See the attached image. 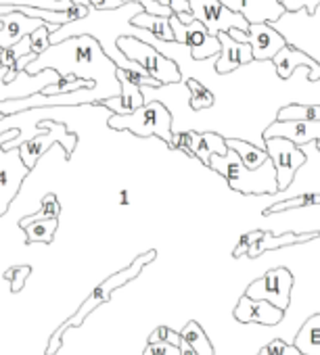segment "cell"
I'll list each match as a JSON object with an SVG mask.
<instances>
[{
    "mask_svg": "<svg viewBox=\"0 0 320 355\" xmlns=\"http://www.w3.org/2000/svg\"><path fill=\"white\" fill-rule=\"evenodd\" d=\"M142 355H180V347L170 343H149Z\"/></svg>",
    "mask_w": 320,
    "mask_h": 355,
    "instance_id": "39",
    "label": "cell"
},
{
    "mask_svg": "<svg viewBox=\"0 0 320 355\" xmlns=\"http://www.w3.org/2000/svg\"><path fill=\"white\" fill-rule=\"evenodd\" d=\"M305 205H320V193L299 195V197H293V199L274 203L268 209H264V216H272V214H278V211H285V209H297V207H305Z\"/></svg>",
    "mask_w": 320,
    "mask_h": 355,
    "instance_id": "31",
    "label": "cell"
},
{
    "mask_svg": "<svg viewBox=\"0 0 320 355\" xmlns=\"http://www.w3.org/2000/svg\"><path fill=\"white\" fill-rule=\"evenodd\" d=\"M314 142H316V148H318V153H320V138H316Z\"/></svg>",
    "mask_w": 320,
    "mask_h": 355,
    "instance_id": "46",
    "label": "cell"
},
{
    "mask_svg": "<svg viewBox=\"0 0 320 355\" xmlns=\"http://www.w3.org/2000/svg\"><path fill=\"white\" fill-rule=\"evenodd\" d=\"M293 347L301 355H320V313L310 315L299 328Z\"/></svg>",
    "mask_w": 320,
    "mask_h": 355,
    "instance_id": "22",
    "label": "cell"
},
{
    "mask_svg": "<svg viewBox=\"0 0 320 355\" xmlns=\"http://www.w3.org/2000/svg\"><path fill=\"white\" fill-rule=\"evenodd\" d=\"M59 214H61V203H59V199H57V195H55V193H49V195L42 199L40 209H38L36 214H32V216H28V218L19 220V228H22V226H26V224H30V222H36V220L59 218Z\"/></svg>",
    "mask_w": 320,
    "mask_h": 355,
    "instance_id": "30",
    "label": "cell"
},
{
    "mask_svg": "<svg viewBox=\"0 0 320 355\" xmlns=\"http://www.w3.org/2000/svg\"><path fill=\"white\" fill-rule=\"evenodd\" d=\"M262 236V230H253V232H247V234H243L241 236V241H239V245L235 247V251H233V257L235 259H239L241 255H245L247 253V249L251 247V243L255 241V239H260Z\"/></svg>",
    "mask_w": 320,
    "mask_h": 355,
    "instance_id": "40",
    "label": "cell"
},
{
    "mask_svg": "<svg viewBox=\"0 0 320 355\" xmlns=\"http://www.w3.org/2000/svg\"><path fill=\"white\" fill-rule=\"evenodd\" d=\"M189 5H191L193 17L199 19L208 28L210 36H218L220 32H228L233 28L247 32L249 28V24L245 21L241 13L230 11L220 0H189Z\"/></svg>",
    "mask_w": 320,
    "mask_h": 355,
    "instance_id": "11",
    "label": "cell"
},
{
    "mask_svg": "<svg viewBox=\"0 0 320 355\" xmlns=\"http://www.w3.org/2000/svg\"><path fill=\"white\" fill-rule=\"evenodd\" d=\"M187 88L191 94V109L193 111H203L214 107V94L212 90H208V86H203L199 80H187Z\"/></svg>",
    "mask_w": 320,
    "mask_h": 355,
    "instance_id": "29",
    "label": "cell"
},
{
    "mask_svg": "<svg viewBox=\"0 0 320 355\" xmlns=\"http://www.w3.org/2000/svg\"><path fill=\"white\" fill-rule=\"evenodd\" d=\"M285 311L264 299H251L243 295L235 307V318L241 324H260V326H276L283 320Z\"/></svg>",
    "mask_w": 320,
    "mask_h": 355,
    "instance_id": "13",
    "label": "cell"
},
{
    "mask_svg": "<svg viewBox=\"0 0 320 355\" xmlns=\"http://www.w3.org/2000/svg\"><path fill=\"white\" fill-rule=\"evenodd\" d=\"M239 13L247 24H274L287 11L280 5V0H241Z\"/></svg>",
    "mask_w": 320,
    "mask_h": 355,
    "instance_id": "19",
    "label": "cell"
},
{
    "mask_svg": "<svg viewBox=\"0 0 320 355\" xmlns=\"http://www.w3.org/2000/svg\"><path fill=\"white\" fill-rule=\"evenodd\" d=\"M270 136L287 138L297 146H305L308 142H314L316 138H320V121H305V119L278 121L276 119L264 130L262 138H270Z\"/></svg>",
    "mask_w": 320,
    "mask_h": 355,
    "instance_id": "14",
    "label": "cell"
},
{
    "mask_svg": "<svg viewBox=\"0 0 320 355\" xmlns=\"http://www.w3.org/2000/svg\"><path fill=\"white\" fill-rule=\"evenodd\" d=\"M42 69H57L61 76L71 73L94 82L101 101L119 94V80L115 76L117 65L103 53L101 44L86 34L51 44L42 55L30 61L24 71L36 76Z\"/></svg>",
    "mask_w": 320,
    "mask_h": 355,
    "instance_id": "1",
    "label": "cell"
},
{
    "mask_svg": "<svg viewBox=\"0 0 320 355\" xmlns=\"http://www.w3.org/2000/svg\"><path fill=\"white\" fill-rule=\"evenodd\" d=\"M183 340L197 353V355H214V345L210 343L205 330L197 324V322H189L183 332H180Z\"/></svg>",
    "mask_w": 320,
    "mask_h": 355,
    "instance_id": "25",
    "label": "cell"
},
{
    "mask_svg": "<svg viewBox=\"0 0 320 355\" xmlns=\"http://www.w3.org/2000/svg\"><path fill=\"white\" fill-rule=\"evenodd\" d=\"M199 142H201V134L199 132H193V130H189V132H176V134H172V140L168 142V148L183 150L185 155H189V157L195 159L197 148H199Z\"/></svg>",
    "mask_w": 320,
    "mask_h": 355,
    "instance_id": "28",
    "label": "cell"
},
{
    "mask_svg": "<svg viewBox=\"0 0 320 355\" xmlns=\"http://www.w3.org/2000/svg\"><path fill=\"white\" fill-rule=\"evenodd\" d=\"M291 288H293V274L287 268L268 270L262 278L253 280L245 295L251 299H264L278 309L287 311L291 305Z\"/></svg>",
    "mask_w": 320,
    "mask_h": 355,
    "instance_id": "10",
    "label": "cell"
},
{
    "mask_svg": "<svg viewBox=\"0 0 320 355\" xmlns=\"http://www.w3.org/2000/svg\"><path fill=\"white\" fill-rule=\"evenodd\" d=\"M159 5H166V7H170V0H157Z\"/></svg>",
    "mask_w": 320,
    "mask_h": 355,
    "instance_id": "45",
    "label": "cell"
},
{
    "mask_svg": "<svg viewBox=\"0 0 320 355\" xmlns=\"http://www.w3.org/2000/svg\"><path fill=\"white\" fill-rule=\"evenodd\" d=\"M320 232H305V234H280V236H274L272 232H266L262 230V236L255 239L251 243V247L247 249V257L255 259L260 257L262 253L270 251V249H280V247H287V245H301V243H308V241H314L318 239Z\"/></svg>",
    "mask_w": 320,
    "mask_h": 355,
    "instance_id": "20",
    "label": "cell"
},
{
    "mask_svg": "<svg viewBox=\"0 0 320 355\" xmlns=\"http://www.w3.org/2000/svg\"><path fill=\"white\" fill-rule=\"evenodd\" d=\"M119 205H130V193L119 191Z\"/></svg>",
    "mask_w": 320,
    "mask_h": 355,
    "instance_id": "43",
    "label": "cell"
},
{
    "mask_svg": "<svg viewBox=\"0 0 320 355\" xmlns=\"http://www.w3.org/2000/svg\"><path fill=\"white\" fill-rule=\"evenodd\" d=\"M210 167L214 171H218L220 175L226 178V182L233 191L241 193V195H276L278 187H276V171L272 161L268 159L264 165H260L258 169H247L237 150H233L228 146L226 155H212L210 157Z\"/></svg>",
    "mask_w": 320,
    "mask_h": 355,
    "instance_id": "2",
    "label": "cell"
},
{
    "mask_svg": "<svg viewBox=\"0 0 320 355\" xmlns=\"http://www.w3.org/2000/svg\"><path fill=\"white\" fill-rule=\"evenodd\" d=\"M220 3H222L224 7H228L230 11H237V13H239V9H241V0H220Z\"/></svg>",
    "mask_w": 320,
    "mask_h": 355,
    "instance_id": "42",
    "label": "cell"
},
{
    "mask_svg": "<svg viewBox=\"0 0 320 355\" xmlns=\"http://www.w3.org/2000/svg\"><path fill=\"white\" fill-rule=\"evenodd\" d=\"M149 343H170V345L180 347L183 336H180V332H174V330L168 328V326H159V328H155V330L151 332Z\"/></svg>",
    "mask_w": 320,
    "mask_h": 355,
    "instance_id": "35",
    "label": "cell"
},
{
    "mask_svg": "<svg viewBox=\"0 0 320 355\" xmlns=\"http://www.w3.org/2000/svg\"><path fill=\"white\" fill-rule=\"evenodd\" d=\"M180 355H197V353H195V351H193V349L183 340V343H180Z\"/></svg>",
    "mask_w": 320,
    "mask_h": 355,
    "instance_id": "44",
    "label": "cell"
},
{
    "mask_svg": "<svg viewBox=\"0 0 320 355\" xmlns=\"http://www.w3.org/2000/svg\"><path fill=\"white\" fill-rule=\"evenodd\" d=\"M280 5L285 7L287 13L308 11L310 15H314L316 9L320 7V0H280Z\"/></svg>",
    "mask_w": 320,
    "mask_h": 355,
    "instance_id": "36",
    "label": "cell"
},
{
    "mask_svg": "<svg viewBox=\"0 0 320 355\" xmlns=\"http://www.w3.org/2000/svg\"><path fill=\"white\" fill-rule=\"evenodd\" d=\"M124 3H138L142 7V11L151 13V15H164V17L172 15V9L166 5H159L157 0H124Z\"/></svg>",
    "mask_w": 320,
    "mask_h": 355,
    "instance_id": "38",
    "label": "cell"
},
{
    "mask_svg": "<svg viewBox=\"0 0 320 355\" xmlns=\"http://www.w3.org/2000/svg\"><path fill=\"white\" fill-rule=\"evenodd\" d=\"M26 232V243L34 245V243H44L51 245L55 241V232L59 228V218H49V220H36L30 222L26 226H22Z\"/></svg>",
    "mask_w": 320,
    "mask_h": 355,
    "instance_id": "24",
    "label": "cell"
},
{
    "mask_svg": "<svg viewBox=\"0 0 320 355\" xmlns=\"http://www.w3.org/2000/svg\"><path fill=\"white\" fill-rule=\"evenodd\" d=\"M272 63H274L276 76H278L280 80H289L291 73H293L297 67H310V71H308L310 82H318V80H320V63L314 61L308 53H301V51L295 49V46L285 44V46L272 57Z\"/></svg>",
    "mask_w": 320,
    "mask_h": 355,
    "instance_id": "16",
    "label": "cell"
},
{
    "mask_svg": "<svg viewBox=\"0 0 320 355\" xmlns=\"http://www.w3.org/2000/svg\"><path fill=\"white\" fill-rule=\"evenodd\" d=\"M117 49L124 53L126 59L138 63L151 78H155L162 86H172L183 82L180 67L174 59L166 57L162 51H157L151 42L134 38V36H119L115 40Z\"/></svg>",
    "mask_w": 320,
    "mask_h": 355,
    "instance_id": "5",
    "label": "cell"
},
{
    "mask_svg": "<svg viewBox=\"0 0 320 355\" xmlns=\"http://www.w3.org/2000/svg\"><path fill=\"white\" fill-rule=\"evenodd\" d=\"M247 42L251 46L253 61H272V57L287 44L285 36L272 24H249Z\"/></svg>",
    "mask_w": 320,
    "mask_h": 355,
    "instance_id": "12",
    "label": "cell"
},
{
    "mask_svg": "<svg viewBox=\"0 0 320 355\" xmlns=\"http://www.w3.org/2000/svg\"><path fill=\"white\" fill-rule=\"evenodd\" d=\"M40 125L47 128V130H42V132H40L38 136H34V138L24 140V142L17 146L19 157H22V161L26 163V167H28V169H34L36 163H38V159H40L55 142H59V144L63 146L65 159L71 161L74 148H76V144H78V136H76L74 132H69L65 123H57V121H53V119H44Z\"/></svg>",
    "mask_w": 320,
    "mask_h": 355,
    "instance_id": "6",
    "label": "cell"
},
{
    "mask_svg": "<svg viewBox=\"0 0 320 355\" xmlns=\"http://www.w3.org/2000/svg\"><path fill=\"white\" fill-rule=\"evenodd\" d=\"M226 146H230L233 150H237L241 163L247 169H258L260 165H264L270 159L268 153H266V148H262L258 144H251L247 140H241V138H226Z\"/></svg>",
    "mask_w": 320,
    "mask_h": 355,
    "instance_id": "23",
    "label": "cell"
},
{
    "mask_svg": "<svg viewBox=\"0 0 320 355\" xmlns=\"http://www.w3.org/2000/svg\"><path fill=\"white\" fill-rule=\"evenodd\" d=\"M107 125L117 132H132L134 136H157L166 144L172 140V113L164 103H144L132 113H111Z\"/></svg>",
    "mask_w": 320,
    "mask_h": 355,
    "instance_id": "4",
    "label": "cell"
},
{
    "mask_svg": "<svg viewBox=\"0 0 320 355\" xmlns=\"http://www.w3.org/2000/svg\"><path fill=\"white\" fill-rule=\"evenodd\" d=\"M0 51H3V49H0Z\"/></svg>",
    "mask_w": 320,
    "mask_h": 355,
    "instance_id": "48",
    "label": "cell"
},
{
    "mask_svg": "<svg viewBox=\"0 0 320 355\" xmlns=\"http://www.w3.org/2000/svg\"><path fill=\"white\" fill-rule=\"evenodd\" d=\"M170 28L174 32V42L187 46L195 61H203V59L220 53V40L216 36H210L208 28L199 19L183 24L178 19V15L172 13L170 15Z\"/></svg>",
    "mask_w": 320,
    "mask_h": 355,
    "instance_id": "9",
    "label": "cell"
},
{
    "mask_svg": "<svg viewBox=\"0 0 320 355\" xmlns=\"http://www.w3.org/2000/svg\"><path fill=\"white\" fill-rule=\"evenodd\" d=\"M57 30H59V26H55V24H44V26H40L38 30H34V32L30 34V53H34L36 57L42 55V53L51 46L49 36H51L53 32H57Z\"/></svg>",
    "mask_w": 320,
    "mask_h": 355,
    "instance_id": "32",
    "label": "cell"
},
{
    "mask_svg": "<svg viewBox=\"0 0 320 355\" xmlns=\"http://www.w3.org/2000/svg\"><path fill=\"white\" fill-rule=\"evenodd\" d=\"M44 24H49V21L28 17L19 11H11V13L0 15V49L13 46L15 42L30 36L34 30H38Z\"/></svg>",
    "mask_w": 320,
    "mask_h": 355,
    "instance_id": "17",
    "label": "cell"
},
{
    "mask_svg": "<svg viewBox=\"0 0 320 355\" xmlns=\"http://www.w3.org/2000/svg\"><path fill=\"white\" fill-rule=\"evenodd\" d=\"M276 119H278V121H285V119L320 121V105H301V103L285 105V107L276 113Z\"/></svg>",
    "mask_w": 320,
    "mask_h": 355,
    "instance_id": "27",
    "label": "cell"
},
{
    "mask_svg": "<svg viewBox=\"0 0 320 355\" xmlns=\"http://www.w3.org/2000/svg\"><path fill=\"white\" fill-rule=\"evenodd\" d=\"M264 148H266V153L274 165V171H276L278 193L287 191L295 178V171L308 161V155L301 150V146L293 144L287 138H278V136L264 138Z\"/></svg>",
    "mask_w": 320,
    "mask_h": 355,
    "instance_id": "8",
    "label": "cell"
},
{
    "mask_svg": "<svg viewBox=\"0 0 320 355\" xmlns=\"http://www.w3.org/2000/svg\"><path fill=\"white\" fill-rule=\"evenodd\" d=\"M130 24L138 30H144L146 34H151L153 38L162 40V42H174V32L170 28V17L164 15H151L144 11H138Z\"/></svg>",
    "mask_w": 320,
    "mask_h": 355,
    "instance_id": "21",
    "label": "cell"
},
{
    "mask_svg": "<svg viewBox=\"0 0 320 355\" xmlns=\"http://www.w3.org/2000/svg\"><path fill=\"white\" fill-rule=\"evenodd\" d=\"M28 53H30V36L22 38L13 46H7V49L0 51V63H3V67H13L17 63V59L28 55Z\"/></svg>",
    "mask_w": 320,
    "mask_h": 355,
    "instance_id": "33",
    "label": "cell"
},
{
    "mask_svg": "<svg viewBox=\"0 0 320 355\" xmlns=\"http://www.w3.org/2000/svg\"><path fill=\"white\" fill-rule=\"evenodd\" d=\"M258 355H301L293 345H287L285 340H280V338H274V340H270Z\"/></svg>",
    "mask_w": 320,
    "mask_h": 355,
    "instance_id": "37",
    "label": "cell"
},
{
    "mask_svg": "<svg viewBox=\"0 0 320 355\" xmlns=\"http://www.w3.org/2000/svg\"><path fill=\"white\" fill-rule=\"evenodd\" d=\"M216 38L220 40V53L216 57V73L224 76L253 61L249 42H239L230 38L228 32H220Z\"/></svg>",
    "mask_w": 320,
    "mask_h": 355,
    "instance_id": "15",
    "label": "cell"
},
{
    "mask_svg": "<svg viewBox=\"0 0 320 355\" xmlns=\"http://www.w3.org/2000/svg\"><path fill=\"white\" fill-rule=\"evenodd\" d=\"M17 134H19V128H11V130H7V134H0V142L5 138H15ZM28 173H30V169L22 161L17 148L5 150L0 146V216L7 214L9 205L17 197L22 182L26 180Z\"/></svg>",
    "mask_w": 320,
    "mask_h": 355,
    "instance_id": "7",
    "label": "cell"
},
{
    "mask_svg": "<svg viewBox=\"0 0 320 355\" xmlns=\"http://www.w3.org/2000/svg\"><path fill=\"white\" fill-rule=\"evenodd\" d=\"M115 76H117V80H119V94H117V96L103 98V101H99L96 105L107 107L111 113H132V111H136L138 107H142V105H144V94H142L140 86L132 84V82L124 76L121 67L115 69Z\"/></svg>",
    "mask_w": 320,
    "mask_h": 355,
    "instance_id": "18",
    "label": "cell"
},
{
    "mask_svg": "<svg viewBox=\"0 0 320 355\" xmlns=\"http://www.w3.org/2000/svg\"><path fill=\"white\" fill-rule=\"evenodd\" d=\"M157 257V251H146V253H142V255H138L126 270H121V272H117V274H113V276H109L105 282H101L92 293H90V297L80 305V309H78V313L76 315H71L53 336H51V343H49V349H47V355H55V351L61 347V340H63V334L71 328V326H82L84 324V320H86V315L94 309V307H99L101 303H105V301H109V297H111V293L113 291H117L119 286H124L126 282H130V280H134L138 274H140V270L146 266V263H151L153 259Z\"/></svg>",
    "mask_w": 320,
    "mask_h": 355,
    "instance_id": "3",
    "label": "cell"
},
{
    "mask_svg": "<svg viewBox=\"0 0 320 355\" xmlns=\"http://www.w3.org/2000/svg\"><path fill=\"white\" fill-rule=\"evenodd\" d=\"M228 146H226V138L216 134V132H205L201 134V142H199V148H197V155L195 159H199L205 167H210V157L216 153V155H226Z\"/></svg>",
    "mask_w": 320,
    "mask_h": 355,
    "instance_id": "26",
    "label": "cell"
},
{
    "mask_svg": "<svg viewBox=\"0 0 320 355\" xmlns=\"http://www.w3.org/2000/svg\"><path fill=\"white\" fill-rule=\"evenodd\" d=\"M0 67H3V63H0Z\"/></svg>",
    "mask_w": 320,
    "mask_h": 355,
    "instance_id": "47",
    "label": "cell"
},
{
    "mask_svg": "<svg viewBox=\"0 0 320 355\" xmlns=\"http://www.w3.org/2000/svg\"><path fill=\"white\" fill-rule=\"evenodd\" d=\"M30 274H32V268L30 266H13V268H9L3 274V278L11 282V291L13 293H19L24 288V284H26V280H28Z\"/></svg>",
    "mask_w": 320,
    "mask_h": 355,
    "instance_id": "34",
    "label": "cell"
},
{
    "mask_svg": "<svg viewBox=\"0 0 320 355\" xmlns=\"http://www.w3.org/2000/svg\"><path fill=\"white\" fill-rule=\"evenodd\" d=\"M124 5V0H90V7L96 11H113Z\"/></svg>",
    "mask_w": 320,
    "mask_h": 355,
    "instance_id": "41",
    "label": "cell"
}]
</instances>
